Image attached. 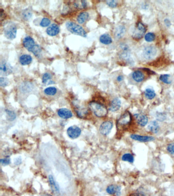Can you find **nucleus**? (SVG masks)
Here are the masks:
<instances>
[{
    "instance_id": "6",
    "label": "nucleus",
    "mask_w": 174,
    "mask_h": 196,
    "mask_svg": "<svg viewBox=\"0 0 174 196\" xmlns=\"http://www.w3.org/2000/svg\"><path fill=\"white\" fill-rule=\"evenodd\" d=\"M157 54V49L154 46L145 47L143 50L142 56L146 60H151L156 56Z\"/></svg>"
},
{
    "instance_id": "26",
    "label": "nucleus",
    "mask_w": 174,
    "mask_h": 196,
    "mask_svg": "<svg viewBox=\"0 0 174 196\" xmlns=\"http://www.w3.org/2000/svg\"><path fill=\"white\" fill-rule=\"evenodd\" d=\"M145 97L149 100L153 99L156 96V93L154 90L152 88H147L145 91Z\"/></svg>"
},
{
    "instance_id": "15",
    "label": "nucleus",
    "mask_w": 174,
    "mask_h": 196,
    "mask_svg": "<svg viewBox=\"0 0 174 196\" xmlns=\"http://www.w3.org/2000/svg\"><path fill=\"white\" fill-rule=\"evenodd\" d=\"M60 29L59 27L57 24H54L51 25L49 27L47 28V33L49 35L51 36H54L57 35L59 33Z\"/></svg>"
},
{
    "instance_id": "10",
    "label": "nucleus",
    "mask_w": 174,
    "mask_h": 196,
    "mask_svg": "<svg viewBox=\"0 0 174 196\" xmlns=\"http://www.w3.org/2000/svg\"><path fill=\"white\" fill-rule=\"evenodd\" d=\"M81 130L80 128L76 126H71L67 130L68 136L72 139L78 138L81 134Z\"/></svg>"
},
{
    "instance_id": "21",
    "label": "nucleus",
    "mask_w": 174,
    "mask_h": 196,
    "mask_svg": "<svg viewBox=\"0 0 174 196\" xmlns=\"http://www.w3.org/2000/svg\"><path fill=\"white\" fill-rule=\"evenodd\" d=\"M32 61V58L30 55L24 54L20 57V62L23 66L30 64Z\"/></svg>"
},
{
    "instance_id": "1",
    "label": "nucleus",
    "mask_w": 174,
    "mask_h": 196,
    "mask_svg": "<svg viewBox=\"0 0 174 196\" xmlns=\"http://www.w3.org/2000/svg\"><path fill=\"white\" fill-rule=\"evenodd\" d=\"M132 122V115L129 112H125L118 118L117 122L118 131H123L129 128Z\"/></svg>"
},
{
    "instance_id": "35",
    "label": "nucleus",
    "mask_w": 174,
    "mask_h": 196,
    "mask_svg": "<svg viewBox=\"0 0 174 196\" xmlns=\"http://www.w3.org/2000/svg\"><path fill=\"white\" fill-rule=\"evenodd\" d=\"M51 24V20H50L49 19L44 17L42 19V20H41V26L43 27H47L48 26H49Z\"/></svg>"
},
{
    "instance_id": "36",
    "label": "nucleus",
    "mask_w": 174,
    "mask_h": 196,
    "mask_svg": "<svg viewBox=\"0 0 174 196\" xmlns=\"http://www.w3.org/2000/svg\"><path fill=\"white\" fill-rule=\"evenodd\" d=\"M9 81L7 78H4V77H1L0 78V85L1 87H4L7 86L8 84Z\"/></svg>"
},
{
    "instance_id": "27",
    "label": "nucleus",
    "mask_w": 174,
    "mask_h": 196,
    "mask_svg": "<svg viewBox=\"0 0 174 196\" xmlns=\"http://www.w3.org/2000/svg\"><path fill=\"white\" fill-rule=\"evenodd\" d=\"M122 160L124 161L130 162V163H133L134 161V158L132 154L131 153H126L122 156Z\"/></svg>"
},
{
    "instance_id": "30",
    "label": "nucleus",
    "mask_w": 174,
    "mask_h": 196,
    "mask_svg": "<svg viewBox=\"0 0 174 196\" xmlns=\"http://www.w3.org/2000/svg\"><path fill=\"white\" fill-rule=\"evenodd\" d=\"M171 76L169 74L162 75L160 76L159 79L164 83L169 84H171L172 81L171 80Z\"/></svg>"
},
{
    "instance_id": "37",
    "label": "nucleus",
    "mask_w": 174,
    "mask_h": 196,
    "mask_svg": "<svg viewBox=\"0 0 174 196\" xmlns=\"http://www.w3.org/2000/svg\"><path fill=\"white\" fill-rule=\"evenodd\" d=\"M166 150L169 154L174 155V142L169 144L166 147Z\"/></svg>"
},
{
    "instance_id": "11",
    "label": "nucleus",
    "mask_w": 174,
    "mask_h": 196,
    "mask_svg": "<svg viewBox=\"0 0 174 196\" xmlns=\"http://www.w3.org/2000/svg\"><path fill=\"white\" fill-rule=\"evenodd\" d=\"M138 125L141 127H145L148 123V118L147 115L142 113H137L134 115Z\"/></svg>"
},
{
    "instance_id": "13",
    "label": "nucleus",
    "mask_w": 174,
    "mask_h": 196,
    "mask_svg": "<svg viewBox=\"0 0 174 196\" xmlns=\"http://www.w3.org/2000/svg\"><path fill=\"white\" fill-rule=\"evenodd\" d=\"M23 44L24 47L30 52L32 48L34 47L35 44L34 42V39L30 36H27L24 38L23 41Z\"/></svg>"
},
{
    "instance_id": "8",
    "label": "nucleus",
    "mask_w": 174,
    "mask_h": 196,
    "mask_svg": "<svg viewBox=\"0 0 174 196\" xmlns=\"http://www.w3.org/2000/svg\"><path fill=\"white\" fill-rule=\"evenodd\" d=\"M12 66L6 61H1L0 64V73L2 76H8L12 73Z\"/></svg>"
},
{
    "instance_id": "38",
    "label": "nucleus",
    "mask_w": 174,
    "mask_h": 196,
    "mask_svg": "<svg viewBox=\"0 0 174 196\" xmlns=\"http://www.w3.org/2000/svg\"><path fill=\"white\" fill-rule=\"evenodd\" d=\"M106 4L110 7L111 8H115L117 7L118 5V2L117 1H107Z\"/></svg>"
},
{
    "instance_id": "40",
    "label": "nucleus",
    "mask_w": 174,
    "mask_h": 196,
    "mask_svg": "<svg viewBox=\"0 0 174 196\" xmlns=\"http://www.w3.org/2000/svg\"><path fill=\"white\" fill-rule=\"evenodd\" d=\"M0 162L3 166H7L8 165L10 162V159L8 158H4V159H1L0 161Z\"/></svg>"
},
{
    "instance_id": "25",
    "label": "nucleus",
    "mask_w": 174,
    "mask_h": 196,
    "mask_svg": "<svg viewBox=\"0 0 174 196\" xmlns=\"http://www.w3.org/2000/svg\"><path fill=\"white\" fill-rule=\"evenodd\" d=\"M49 182L50 183V186H51L52 189L53 191H54V193L58 194L59 193V188L58 187H57V185L56 184L55 181L54 180V178L53 177L52 175H49Z\"/></svg>"
},
{
    "instance_id": "16",
    "label": "nucleus",
    "mask_w": 174,
    "mask_h": 196,
    "mask_svg": "<svg viewBox=\"0 0 174 196\" xmlns=\"http://www.w3.org/2000/svg\"><path fill=\"white\" fill-rule=\"evenodd\" d=\"M121 188L120 186L117 185L112 184V185H109L107 188L106 191L107 193L109 194H116L118 196L121 194Z\"/></svg>"
},
{
    "instance_id": "44",
    "label": "nucleus",
    "mask_w": 174,
    "mask_h": 196,
    "mask_svg": "<svg viewBox=\"0 0 174 196\" xmlns=\"http://www.w3.org/2000/svg\"><path fill=\"white\" fill-rule=\"evenodd\" d=\"M21 161H22L21 159H20V158H17V159H15L14 163H15V164L18 165V164H20V163H21Z\"/></svg>"
},
{
    "instance_id": "28",
    "label": "nucleus",
    "mask_w": 174,
    "mask_h": 196,
    "mask_svg": "<svg viewBox=\"0 0 174 196\" xmlns=\"http://www.w3.org/2000/svg\"><path fill=\"white\" fill-rule=\"evenodd\" d=\"M57 90L55 87H49L44 90V93L47 96H54L57 93Z\"/></svg>"
},
{
    "instance_id": "46",
    "label": "nucleus",
    "mask_w": 174,
    "mask_h": 196,
    "mask_svg": "<svg viewBox=\"0 0 174 196\" xmlns=\"http://www.w3.org/2000/svg\"><path fill=\"white\" fill-rule=\"evenodd\" d=\"M41 196H52V195H50V194H44L43 195H41Z\"/></svg>"
},
{
    "instance_id": "17",
    "label": "nucleus",
    "mask_w": 174,
    "mask_h": 196,
    "mask_svg": "<svg viewBox=\"0 0 174 196\" xmlns=\"http://www.w3.org/2000/svg\"><path fill=\"white\" fill-rule=\"evenodd\" d=\"M121 107V101L118 98L114 99L110 103L109 110L112 112H115L120 109Z\"/></svg>"
},
{
    "instance_id": "2",
    "label": "nucleus",
    "mask_w": 174,
    "mask_h": 196,
    "mask_svg": "<svg viewBox=\"0 0 174 196\" xmlns=\"http://www.w3.org/2000/svg\"><path fill=\"white\" fill-rule=\"evenodd\" d=\"M88 107L90 110L98 118H103L106 116L108 113V110L106 107L102 104L96 102H91L89 103Z\"/></svg>"
},
{
    "instance_id": "14",
    "label": "nucleus",
    "mask_w": 174,
    "mask_h": 196,
    "mask_svg": "<svg viewBox=\"0 0 174 196\" xmlns=\"http://www.w3.org/2000/svg\"><path fill=\"white\" fill-rule=\"evenodd\" d=\"M58 115L61 118L68 119L72 117L73 113L68 109L61 108L58 110Z\"/></svg>"
},
{
    "instance_id": "31",
    "label": "nucleus",
    "mask_w": 174,
    "mask_h": 196,
    "mask_svg": "<svg viewBox=\"0 0 174 196\" xmlns=\"http://www.w3.org/2000/svg\"><path fill=\"white\" fill-rule=\"evenodd\" d=\"M155 38V35L152 32L148 33L147 34H145V39L147 42H152L154 41Z\"/></svg>"
},
{
    "instance_id": "9",
    "label": "nucleus",
    "mask_w": 174,
    "mask_h": 196,
    "mask_svg": "<svg viewBox=\"0 0 174 196\" xmlns=\"http://www.w3.org/2000/svg\"><path fill=\"white\" fill-rule=\"evenodd\" d=\"M113 127V123L111 121H105L102 124L100 127V132L103 135H107L110 133Z\"/></svg>"
},
{
    "instance_id": "29",
    "label": "nucleus",
    "mask_w": 174,
    "mask_h": 196,
    "mask_svg": "<svg viewBox=\"0 0 174 196\" xmlns=\"http://www.w3.org/2000/svg\"><path fill=\"white\" fill-rule=\"evenodd\" d=\"M30 52L33 53L34 55L37 57H40L41 56V49L38 45L35 44L34 47L32 48Z\"/></svg>"
},
{
    "instance_id": "41",
    "label": "nucleus",
    "mask_w": 174,
    "mask_h": 196,
    "mask_svg": "<svg viewBox=\"0 0 174 196\" xmlns=\"http://www.w3.org/2000/svg\"><path fill=\"white\" fill-rule=\"evenodd\" d=\"M129 196H147V195L144 192L139 191L132 193Z\"/></svg>"
},
{
    "instance_id": "32",
    "label": "nucleus",
    "mask_w": 174,
    "mask_h": 196,
    "mask_svg": "<svg viewBox=\"0 0 174 196\" xmlns=\"http://www.w3.org/2000/svg\"><path fill=\"white\" fill-rule=\"evenodd\" d=\"M51 75L49 73H44L42 76V83H44L45 84H48L51 81Z\"/></svg>"
},
{
    "instance_id": "39",
    "label": "nucleus",
    "mask_w": 174,
    "mask_h": 196,
    "mask_svg": "<svg viewBox=\"0 0 174 196\" xmlns=\"http://www.w3.org/2000/svg\"><path fill=\"white\" fill-rule=\"evenodd\" d=\"M156 118L157 120L159 121H163L165 120L166 118V115H164L163 113H158L156 115Z\"/></svg>"
},
{
    "instance_id": "45",
    "label": "nucleus",
    "mask_w": 174,
    "mask_h": 196,
    "mask_svg": "<svg viewBox=\"0 0 174 196\" xmlns=\"http://www.w3.org/2000/svg\"><path fill=\"white\" fill-rule=\"evenodd\" d=\"M123 77L122 76H118V78H117V80L118 81H119V82H121V81H122L123 80Z\"/></svg>"
},
{
    "instance_id": "12",
    "label": "nucleus",
    "mask_w": 174,
    "mask_h": 196,
    "mask_svg": "<svg viewBox=\"0 0 174 196\" xmlns=\"http://www.w3.org/2000/svg\"><path fill=\"white\" fill-rule=\"evenodd\" d=\"M130 137L133 140H137L140 142H149L155 139V138L153 136H142V135L134 134H132L130 135Z\"/></svg>"
},
{
    "instance_id": "18",
    "label": "nucleus",
    "mask_w": 174,
    "mask_h": 196,
    "mask_svg": "<svg viewBox=\"0 0 174 196\" xmlns=\"http://www.w3.org/2000/svg\"><path fill=\"white\" fill-rule=\"evenodd\" d=\"M148 129L150 132L153 133H157L160 129L159 124L156 121H151L148 126Z\"/></svg>"
},
{
    "instance_id": "24",
    "label": "nucleus",
    "mask_w": 174,
    "mask_h": 196,
    "mask_svg": "<svg viewBox=\"0 0 174 196\" xmlns=\"http://www.w3.org/2000/svg\"><path fill=\"white\" fill-rule=\"evenodd\" d=\"M100 42L103 44H109L112 42L111 37L108 34H104L102 35L100 37Z\"/></svg>"
},
{
    "instance_id": "20",
    "label": "nucleus",
    "mask_w": 174,
    "mask_h": 196,
    "mask_svg": "<svg viewBox=\"0 0 174 196\" xmlns=\"http://www.w3.org/2000/svg\"><path fill=\"white\" fill-rule=\"evenodd\" d=\"M126 33V28L124 26L120 25L115 29V36L117 39H120L123 37Z\"/></svg>"
},
{
    "instance_id": "43",
    "label": "nucleus",
    "mask_w": 174,
    "mask_h": 196,
    "mask_svg": "<svg viewBox=\"0 0 174 196\" xmlns=\"http://www.w3.org/2000/svg\"><path fill=\"white\" fill-rule=\"evenodd\" d=\"M164 23L165 25H166L167 27H169L171 26V23L169 20H168V19H166V20H164Z\"/></svg>"
},
{
    "instance_id": "19",
    "label": "nucleus",
    "mask_w": 174,
    "mask_h": 196,
    "mask_svg": "<svg viewBox=\"0 0 174 196\" xmlns=\"http://www.w3.org/2000/svg\"><path fill=\"white\" fill-rule=\"evenodd\" d=\"M132 78L137 82H141L145 79V75L142 72L137 70L134 72L132 74Z\"/></svg>"
},
{
    "instance_id": "5",
    "label": "nucleus",
    "mask_w": 174,
    "mask_h": 196,
    "mask_svg": "<svg viewBox=\"0 0 174 196\" xmlns=\"http://www.w3.org/2000/svg\"><path fill=\"white\" fill-rule=\"evenodd\" d=\"M17 33V28L15 25L9 24L4 29V34L6 38L9 39H14L15 38Z\"/></svg>"
},
{
    "instance_id": "33",
    "label": "nucleus",
    "mask_w": 174,
    "mask_h": 196,
    "mask_svg": "<svg viewBox=\"0 0 174 196\" xmlns=\"http://www.w3.org/2000/svg\"><path fill=\"white\" fill-rule=\"evenodd\" d=\"M6 112L7 114V119L9 121H12L15 120L16 118V114L14 112L9 110H6Z\"/></svg>"
},
{
    "instance_id": "42",
    "label": "nucleus",
    "mask_w": 174,
    "mask_h": 196,
    "mask_svg": "<svg viewBox=\"0 0 174 196\" xmlns=\"http://www.w3.org/2000/svg\"><path fill=\"white\" fill-rule=\"evenodd\" d=\"M0 14H1V15H0V20H1V22H2V21H3L4 20V19H5L6 17V14H5L4 11L3 9H1V10H0Z\"/></svg>"
},
{
    "instance_id": "3",
    "label": "nucleus",
    "mask_w": 174,
    "mask_h": 196,
    "mask_svg": "<svg viewBox=\"0 0 174 196\" xmlns=\"http://www.w3.org/2000/svg\"><path fill=\"white\" fill-rule=\"evenodd\" d=\"M66 27L69 32L73 34L80 35L82 37H87V33L81 26L73 22H68L66 23Z\"/></svg>"
},
{
    "instance_id": "22",
    "label": "nucleus",
    "mask_w": 174,
    "mask_h": 196,
    "mask_svg": "<svg viewBox=\"0 0 174 196\" xmlns=\"http://www.w3.org/2000/svg\"><path fill=\"white\" fill-rule=\"evenodd\" d=\"M73 5L75 8L80 10L86 8L87 3L86 1H76L73 2Z\"/></svg>"
},
{
    "instance_id": "7",
    "label": "nucleus",
    "mask_w": 174,
    "mask_h": 196,
    "mask_svg": "<svg viewBox=\"0 0 174 196\" xmlns=\"http://www.w3.org/2000/svg\"><path fill=\"white\" fill-rule=\"evenodd\" d=\"M146 28L145 25L142 23L139 22L133 32L132 37L136 39H140L144 36Z\"/></svg>"
},
{
    "instance_id": "34",
    "label": "nucleus",
    "mask_w": 174,
    "mask_h": 196,
    "mask_svg": "<svg viewBox=\"0 0 174 196\" xmlns=\"http://www.w3.org/2000/svg\"><path fill=\"white\" fill-rule=\"evenodd\" d=\"M32 16V13L29 9H26L23 12L22 17L25 20H28Z\"/></svg>"
},
{
    "instance_id": "4",
    "label": "nucleus",
    "mask_w": 174,
    "mask_h": 196,
    "mask_svg": "<svg viewBox=\"0 0 174 196\" xmlns=\"http://www.w3.org/2000/svg\"><path fill=\"white\" fill-rule=\"evenodd\" d=\"M73 105L74 106L75 111L76 112L78 117L81 118H85L88 112L87 109L81 105L78 101L73 102Z\"/></svg>"
},
{
    "instance_id": "23",
    "label": "nucleus",
    "mask_w": 174,
    "mask_h": 196,
    "mask_svg": "<svg viewBox=\"0 0 174 196\" xmlns=\"http://www.w3.org/2000/svg\"><path fill=\"white\" fill-rule=\"evenodd\" d=\"M88 17H89V14L88 12H81L79 14L77 20L79 24H83L88 20Z\"/></svg>"
}]
</instances>
